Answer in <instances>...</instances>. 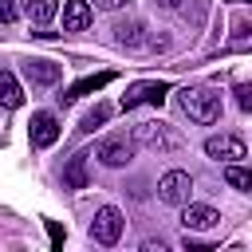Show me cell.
<instances>
[{"label":"cell","mask_w":252,"mask_h":252,"mask_svg":"<svg viewBox=\"0 0 252 252\" xmlns=\"http://www.w3.org/2000/svg\"><path fill=\"white\" fill-rule=\"evenodd\" d=\"M177 106L197 126H213L220 118V94L213 87H185V91H177Z\"/></svg>","instance_id":"cell-2"},{"label":"cell","mask_w":252,"mask_h":252,"mask_svg":"<svg viewBox=\"0 0 252 252\" xmlns=\"http://www.w3.org/2000/svg\"><path fill=\"white\" fill-rule=\"evenodd\" d=\"M0 106H8V110L24 106V91H20V79L12 71H0Z\"/></svg>","instance_id":"cell-15"},{"label":"cell","mask_w":252,"mask_h":252,"mask_svg":"<svg viewBox=\"0 0 252 252\" xmlns=\"http://www.w3.org/2000/svg\"><path fill=\"white\" fill-rule=\"evenodd\" d=\"M59 75H63V67L51 63V59H28V63H24V79H28L32 87H55Z\"/></svg>","instance_id":"cell-10"},{"label":"cell","mask_w":252,"mask_h":252,"mask_svg":"<svg viewBox=\"0 0 252 252\" xmlns=\"http://www.w3.org/2000/svg\"><path fill=\"white\" fill-rule=\"evenodd\" d=\"M20 8H24V16H28L35 28H47L51 16L59 12V0H20Z\"/></svg>","instance_id":"cell-13"},{"label":"cell","mask_w":252,"mask_h":252,"mask_svg":"<svg viewBox=\"0 0 252 252\" xmlns=\"http://www.w3.org/2000/svg\"><path fill=\"white\" fill-rule=\"evenodd\" d=\"M232 28H236V32H232V35H236V39H248V35H252V24H244V20H236V24H232Z\"/></svg>","instance_id":"cell-23"},{"label":"cell","mask_w":252,"mask_h":252,"mask_svg":"<svg viewBox=\"0 0 252 252\" xmlns=\"http://www.w3.org/2000/svg\"><path fill=\"white\" fill-rule=\"evenodd\" d=\"M224 181H228L232 189L248 193V189H252V169H244L240 161H224Z\"/></svg>","instance_id":"cell-17"},{"label":"cell","mask_w":252,"mask_h":252,"mask_svg":"<svg viewBox=\"0 0 252 252\" xmlns=\"http://www.w3.org/2000/svg\"><path fill=\"white\" fill-rule=\"evenodd\" d=\"M165 94H169V83H134V87L122 94L118 106L130 114V110H138V106H161Z\"/></svg>","instance_id":"cell-5"},{"label":"cell","mask_w":252,"mask_h":252,"mask_svg":"<svg viewBox=\"0 0 252 252\" xmlns=\"http://www.w3.org/2000/svg\"><path fill=\"white\" fill-rule=\"evenodd\" d=\"M189 193H193V177H189L185 169H169V173H161V181H158V201H161V205H177V209H185Z\"/></svg>","instance_id":"cell-4"},{"label":"cell","mask_w":252,"mask_h":252,"mask_svg":"<svg viewBox=\"0 0 252 252\" xmlns=\"http://www.w3.org/2000/svg\"><path fill=\"white\" fill-rule=\"evenodd\" d=\"M181 224H185L189 232H209V228H217V224H220V213H217L213 205H189V201H185Z\"/></svg>","instance_id":"cell-9"},{"label":"cell","mask_w":252,"mask_h":252,"mask_svg":"<svg viewBox=\"0 0 252 252\" xmlns=\"http://www.w3.org/2000/svg\"><path fill=\"white\" fill-rule=\"evenodd\" d=\"M240 4H252V0H240Z\"/></svg>","instance_id":"cell-25"},{"label":"cell","mask_w":252,"mask_h":252,"mask_svg":"<svg viewBox=\"0 0 252 252\" xmlns=\"http://www.w3.org/2000/svg\"><path fill=\"white\" fill-rule=\"evenodd\" d=\"M158 8H165V12H173V8H181V0H158Z\"/></svg>","instance_id":"cell-24"},{"label":"cell","mask_w":252,"mask_h":252,"mask_svg":"<svg viewBox=\"0 0 252 252\" xmlns=\"http://www.w3.org/2000/svg\"><path fill=\"white\" fill-rule=\"evenodd\" d=\"M91 28V0H67L63 4V32H87Z\"/></svg>","instance_id":"cell-12"},{"label":"cell","mask_w":252,"mask_h":252,"mask_svg":"<svg viewBox=\"0 0 252 252\" xmlns=\"http://www.w3.org/2000/svg\"><path fill=\"white\" fill-rule=\"evenodd\" d=\"M106 118H110V106H106V102H98L94 110H87V114H83V122H79V130H83V134H91V130H98V126H102Z\"/></svg>","instance_id":"cell-18"},{"label":"cell","mask_w":252,"mask_h":252,"mask_svg":"<svg viewBox=\"0 0 252 252\" xmlns=\"http://www.w3.org/2000/svg\"><path fill=\"white\" fill-rule=\"evenodd\" d=\"M20 12H24V8H20V0H0V24H12Z\"/></svg>","instance_id":"cell-19"},{"label":"cell","mask_w":252,"mask_h":252,"mask_svg":"<svg viewBox=\"0 0 252 252\" xmlns=\"http://www.w3.org/2000/svg\"><path fill=\"white\" fill-rule=\"evenodd\" d=\"M59 134H63V126H59V118H55L51 110H35V114H32L28 138H32V146H35V150L55 146V142H59Z\"/></svg>","instance_id":"cell-7"},{"label":"cell","mask_w":252,"mask_h":252,"mask_svg":"<svg viewBox=\"0 0 252 252\" xmlns=\"http://www.w3.org/2000/svg\"><path fill=\"white\" fill-rule=\"evenodd\" d=\"M205 154L213 161H240V158H248V150H244V142L236 134H213V138H205Z\"/></svg>","instance_id":"cell-8"},{"label":"cell","mask_w":252,"mask_h":252,"mask_svg":"<svg viewBox=\"0 0 252 252\" xmlns=\"http://www.w3.org/2000/svg\"><path fill=\"white\" fill-rule=\"evenodd\" d=\"M47 232H51V244H55V248H59V244H63V228H59V224H55V220H47Z\"/></svg>","instance_id":"cell-22"},{"label":"cell","mask_w":252,"mask_h":252,"mask_svg":"<svg viewBox=\"0 0 252 252\" xmlns=\"http://www.w3.org/2000/svg\"><path fill=\"white\" fill-rule=\"evenodd\" d=\"M114 43H118V47H142V43H146V24H142V20L118 24V28H114Z\"/></svg>","instance_id":"cell-14"},{"label":"cell","mask_w":252,"mask_h":252,"mask_svg":"<svg viewBox=\"0 0 252 252\" xmlns=\"http://www.w3.org/2000/svg\"><path fill=\"white\" fill-rule=\"evenodd\" d=\"M236 102L240 110H252V87H236Z\"/></svg>","instance_id":"cell-20"},{"label":"cell","mask_w":252,"mask_h":252,"mask_svg":"<svg viewBox=\"0 0 252 252\" xmlns=\"http://www.w3.org/2000/svg\"><path fill=\"white\" fill-rule=\"evenodd\" d=\"M122 213L114 209V205H102L98 213H94V220H91V240L94 244H118V236H122Z\"/></svg>","instance_id":"cell-6"},{"label":"cell","mask_w":252,"mask_h":252,"mask_svg":"<svg viewBox=\"0 0 252 252\" xmlns=\"http://www.w3.org/2000/svg\"><path fill=\"white\" fill-rule=\"evenodd\" d=\"M134 142H138L142 150L158 154V158H169V154H181V150H185V138H181L169 122H161V118L138 122V126H134Z\"/></svg>","instance_id":"cell-1"},{"label":"cell","mask_w":252,"mask_h":252,"mask_svg":"<svg viewBox=\"0 0 252 252\" xmlns=\"http://www.w3.org/2000/svg\"><path fill=\"white\" fill-rule=\"evenodd\" d=\"M114 79V71H98V75H83L79 83H71L63 94H59V102L67 106V102H75V98H83V94H94V91H102L106 83Z\"/></svg>","instance_id":"cell-11"},{"label":"cell","mask_w":252,"mask_h":252,"mask_svg":"<svg viewBox=\"0 0 252 252\" xmlns=\"http://www.w3.org/2000/svg\"><path fill=\"white\" fill-rule=\"evenodd\" d=\"M98 12H118V8H126V0H91Z\"/></svg>","instance_id":"cell-21"},{"label":"cell","mask_w":252,"mask_h":252,"mask_svg":"<svg viewBox=\"0 0 252 252\" xmlns=\"http://www.w3.org/2000/svg\"><path fill=\"white\" fill-rule=\"evenodd\" d=\"M134 154H138V142H134V134L126 138V134H106V138H98L94 142V161L98 165H106V169H122V165H130L134 161Z\"/></svg>","instance_id":"cell-3"},{"label":"cell","mask_w":252,"mask_h":252,"mask_svg":"<svg viewBox=\"0 0 252 252\" xmlns=\"http://www.w3.org/2000/svg\"><path fill=\"white\" fill-rule=\"evenodd\" d=\"M87 158H91V154H75V158L67 161V169H63V185H67V189H83V185H87Z\"/></svg>","instance_id":"cell-16"}]
</instances>
